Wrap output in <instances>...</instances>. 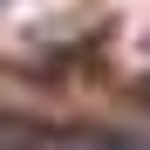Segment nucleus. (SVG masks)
<instances>
[{
	"label": "nucleus",
	"instance_id": "obj_1",
	"mask_svg": "<svg viewBox=\"0 0 150 150\" xmlns=\"http://www.w3.org/2000/svg\"><path fill=\"white\" fill-rule=\"evenodd\" d=\"M137 103H150V82H143V89H137Z\"/></svg>",
	"mask_w": 150,
	"mask_h": 150
}]
</instances>
